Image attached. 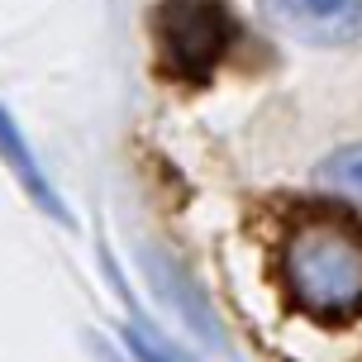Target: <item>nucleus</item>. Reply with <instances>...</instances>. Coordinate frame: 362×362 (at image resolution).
Returning a JSON list of instances; mask_svg holds the SVG:
<instances>
[{"mask_svg": "<svg viewBox=\"0 0 362 362\" xmlns=\"http://www.w3.org/2000/svg\"><path fill=\"white\" fill-rule=\"evenodd\" d=\"M281 272L296 305L315 320L362 315V229L348 219H305L281 243Z\"/></svg>", "mask_w": 362, "mask_h": 362, "instance_id": "obj_1", "label": "nucleus"}, {"mask_svg": "<svg viewBox=\"0 0 362 362\" xmlns=\"http://www.w3.org/2000/svg\"><path fill=\"white\" fill-rule=\"evenodd\" d=\"M153 38H158V57H163L167 76L200 81L224 57L234 38V19L219 0H167L153 10Z\"/></svg>", "mask_w": 362, "mask_h": 362, "instance_id": "obj_2", "label": "nucleus"}, {"mask_svg": "<svg viewBox=\"0 0 362 362\" xmlns=\"http://www.w3.org/2000/svg\"><path fill=\"white\" fill-rule=\"evenodd\" d=\"M262 15L310 48H348L362 38V0H257Z\"/></svg>", "mask_w": 362, "mask_h": 362, "instance_id": "obj_3", "label": "nucleus"}, {"mask_svg": "<svg viewBox=\"0 0 362 362\" xmlns=\"http://www.w3.org/2000/svg\"><path fill=\"white\" fill-rule=\"evenodd\" d=\"M0 158H5V167H10V172H15V177L24 181V191H29V196H34L38 205L48 210V215H53V219H67V205H62V200L53 196V186H48V177L38 172L34 153H29V144H24V139H19L15 119H10L5 110H0Z\"/></svg>", "mask_w": 362, "mask_h": 362, "instance_id": "obj_4", "label": "nucleus"}, {"mask_svg": "<svg viewBox=\"0 0 362 362\" xmlns=\"http://www.w3.org/2000/svg\"><path fill=\"white\" fill-rule=\"evenodd\" d=\"M129 348L139 353V362H163V358H158V353H153V348L144 344V339H129Z\"/></svg>", "mask_w": 362, "mask_h": 362, "instance_id": "obj_6", "label": "nucleus"}, {"mask_svg": "<svg viewBox=\"0 0 362 362\" xmlns=\"http://www.w3.org/2000/svg\"><path fill=\"white\" fill-rule=\"evenodd\" d=\"M320 181H325L329 191H339V196L362 205V148H344V153L325 158L320 163Z\"/></svg>", "mask_w": 362, "mask_h": 362, "instance_id": "obj_5", "label": "nucleus"}]
</instances>
